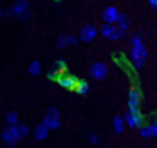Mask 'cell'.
Returning a JSON list of instances; mask_svg holds the SVG:
<instances>
[{"instance_id":"cell-1","label":"cell","mask_w":157,"mask_h":148,"mask_svg":"<svg viewBox=\"0 0 157 148\" xmlns=\"http://www.w3.org/2000/svg\"><path fill=\"white\" fill-rule=\"evenodd\" d=\"M128 44H130V59H132L133 66H135V69H142L147 59V47L144 44L142 37L139 34H135L128 39Z\"/></svg>"},{"instance_id":"cell-2","label":"cell","mask_w":157,"mask_h":148,"mask_svg":"<svg viewBox=\"0 0 157 148\" xmlns=\"http://www.w3.org/2000/svg\"><path fill=\"white\" fill-rule=\"evenodd\" d=\"M9 17H14L17 20H27L31 17V3L27 0H15L7 10Z\"/></svg>"},{"instance_id":"cell-3","label":"cell","mask_w":157,"mask_h":148,"mask_svg":"<svg viewBox=\"0 0 157 148\" xmlns=\"http://www.w3.org/2000/svg\"><path fill=\"white\" fill-rule=\"evenodd\" d=\"M123 120H125L127 126L133 128V130H140V128L144 126V116H142L139 108H137V109L128 108V109L125 111V114H123Z\"/></svg>"},{"instance_id":"cell-4","label":"cell","mask_w":157,"mask_h":148,"mask_svg":"<svg viewBox=\"0 0 157 148\" xmlns=\"http://www.w3.org/2000/svg\"><path fill=\"white\" fill-rule=\"evenodd\" d=\"M42 123L49 128V131L58 130V128L61 126V114H59L58 108L49 106L48 109H46V113H44V120H42Z\"/></svg>"},{"instance_id":"cell-5","label":"cell","mask_w":157,"mask_h":148,"mask_svg":"<svg viewBox=\"0 0 157 148\" xmlns=\"http://www.w3.org/2000/svg\"><path fill=\"white\" fill-rule=\"evenodd\" d=\"M100 34H101L103 37H106V39H110V40H118L125 35V32H123L122 29H118L115 24H103V25L100 27Z\"/></svg>"},{"instance_id":"cell-6","label":"cell","mask_w":157,"mask_h":148,"mask_svg":"<svg viewBox=\"0 0 157 148\" xmlns=\"http://www.w3.org/2000/svg\"><path fill=\"white\" fill-rule=\"evenodd\" d=\"M98 32H100V29H98L96 25H93V24H86V25L81 27V30H79V35H78V37H79V40H81V42L90 44L91 40L96 39Z\"/></svg>"},{"instance_id":"cell-7","label":"cell","mask_w":157,"mask_h":148,"mask_svg":"<svg viewBox=\"0 0 157 148\" xmlns=\"http://www.w3.org/2000/svg\"><path fill=\"white\" fill-rule=\"evenodd\" d=\"M90 76H91L93 79H96V81H103L106 76H108V67H106V64L101 62V61L93 62L91 66H90Z\"/></svg>"},{"instance_id":"cell-8","label":"cell","mask_w":157,"mask_h":148,"mask_svg":"<svg viewBox=\"0 0 157 148\" xmlns=\"http://www.w3.org/2000/svg\"><path fill=\"white\" fill-rule=\"evenodd\" d=\"M2 140H4V143L7 145V146H14L19 140V133H17V126H7L4 128V131H2Z\"/></svg>"},{"instance_id":"cell-9","label":"cell","mask_w":157,"mask_h":148,"mask_svg":"<svg viewBox=\"0 0 157 148\" xmlns=\"http://www.w3.org/2000/svg\"><path fill=\"white\" fill-rule=\"evenodd\" d=\"M78 42H79V37L73 35V34H61V35L58 37V42H56V46H58L59 49H66V47L76 46Z\"/></svg>"},{"instance_id":"cell-10","label":"cell","mask_w":157,"mask_h":148,"mask_svg":"<svg viewBox=\"0 0 157 148\" xmlns=\"http://www.w3.org/2000/svg\"><path fill=\"white\" fill-rule=\"evenodd\" d=\"M78 81H79V79H76V77L69 76V74H61V76L58 77V81H56V83H58L61 87H64V89L75 91V89H76V84H78Z\"/></svg>"},{"instance_id":"cell-11","label":"cell","mask_w":157,"mask_h":148,"mask_svg":"<svg viewBox=\"0 0 157 148\" xmlns=\"http://www.w3.org/2000/svg\"><path fill=\"white\" fill-rule=\"evenodd\" d=\"M120 12L117 10V7H106L101 13V19H103V24H115L117 19H118Z\"/></svg>"},{"instance_id":"cell-12","label":"cell","mask_w":157,"mask_h":148,"mask_svg":"<svg viewBox=\"0 0 157 148\" xmlns=\"http://www.w3.org/2000/svg\"><path fill=\"white\" fill-rule=\"evenodd\" d=\"M140 101H142V94H140V91L137 89V87H132V89L128 91V108L137 109V108L140 106Z\"/></svg>"},{"instance_id":"cell-13","label":"cell","mask_w":157,"mask_h":148,"mask_svg":"<svg viewBox=\"0 0 157 148\" xmlns=\"http://www.w3.org/2000/svg\"><path fill=\"white\" fill-rule=\"evenodd\" d=\"M140 136L142 138H157V121L140 128Z\"/></svg>"},{"instance_id":"cell-14","label":"cell","mask_w":157,"mask_h":148,"mask_svg":"<svg viewBox=\"0 0 157 148\" xmlns=\"http://www.w3.org/2000/svg\"><path fill=\"white\" fill-rule=\"evenodd\" d=\"M48 136H49V128L46 126L44 123H39L37 126L34 128V138L37 141H42V140H46Z\"/></svg>"},{"instance_id":"cell-15","label":"cell","mask_w":157,"mask_h":148,"mask_svg":"<svg viewBox=\"0 0 157 148\" xmlns=\"http://www.w3.org/2000/svg\"><path fill=\"white\" fill-rule=\"evenodd\" d=\"M115 25L118 27V29H122L123 32H125L127 29H130V19L125 15V13H122V12H120V15H118V19H117Z\"/></svg>"},{"instance_id":"cell-16","label":"cell","mask_w":157,"mask_h":148,"mask_svg":"<svg viewBox=\"0 0 157 148\" xmlns=\"http://www.w3.org/2000/svg\"><path fill=\"white\" fill-rule=\"evenodd\" d=\"M5 120H7V126H19V124H21L17 111H9L7 116H5Z\"/></svg>"},{"instance_id":"cell-17","label":"cell","mask_w":157,"mask_h":148,"mask_svg":"<svg viewBox=\"0 0 157 148\" xmlns=\"http://www.w3.org/2000/svg\"><path fill=\"white\" fill-rule=\"evenodd\" d=\"M41 72H42V66H41V62H39L37 59L31 61V64H29V74H32V76H39Z\"/></svg>"},{"instance_id":"cell-18","label":"cell","mask_w":157,"mask_h":148,"mask_svg":"<svg viewBox=\"0 0 157 148\" xmlns=\"http://www.w3.org/2000/svg\"><path fill=\"white\" fill-rule=\"evenodd\" d=\"M75 91L78 94H81V96H83V94H86V93H90V83H88V81H85V79H79L78 84H76V89Z\"/></svg>"},{"instance_id":"cell-19","label":"cell","mask_w":157,"mask_h":148,"mask_svg":"<svg viewBox=\"0 0 157 148\" xmlns=\"http://www.w3.org/2000/svg\"><path fill=\"white\" fill-rule=\"evenodd\" d=\"M113 130H115L117 133H123V130H125V120H123V116L113 118Z\"/></svg>"},{"instance_id":"cell-20","label":"cell","mask_w":157,"mask_h":148,"mask_svg":"<svg viewBox=\"0 0 157 148\" xmlns=\"http://www.w3.org/2000/svg\"><path fill=\"white\" fill-rule=\"evenodd\" d=\"M52 67H54V72H58V74H64V69H66V61H64V59H58V61H54Z\"/></svg>"},{"instance_id":"cell-21","label":"cell","mask_w":157,"mask_h":148,"mask_svg":"<svg viewBox=\"0 0 157 148\" xmlns=\"http://www.w3.org/2000/svg\"><path fill=\"white\" fill-rule=\"evenodd\" d=\"M17 133H19V140H24V138L31 133L29 124H19V126H17Z\"/></svg>"},{"instance_id":"cell-22","label":"cell","mask_w":157,"mask_h":148,"mask_svg":"<svg viewBox=\"0 0 157 148\" xmlns=\"http://www.w3.org/2000/svg\"><path fill=\"white\" fill-rule=\"evenodd\" d=\"M88 143L90 145H98L100 143V136L96 131H88Z\"/></svg>"},{"instance_id":"cell-23","label":"cell","mask_w":157,"mask_h":148,"mask_svg":"<svg viewBox=\"0 0 157 148\" xmlns=\"http://www.w3.org/2000/svg\"><path fill=\"white\" fill-rule=\"evenodd\" d=\"M147 2H149V5L152 9H157V0H147Z\"/></svg>"},{"instance_id":"cell-24","label":"cell","mask_w":157,"mask_h":148,"mask_svg":"<svg viewBox=\"0 0 157 148\" xmlns=\"http://www.w3.org/2000/svg\"><path fill=\"white\" fill-rule=\"evenodd\" d=\"M7 15V10L5 9H0V19H2V17H5Z\"/></svg>"},{"instance_id":"cell-25","label":"cell","mask_w":157,"mask_h":148,"mask_svg":"<svg viewBox=\"0 0 157 148\" xmlns=\"http://www.w3.org/2000/svg\"><path fill=\"white\" fill-rule=\"evenodd\" d=\"M155 116H157V113H155Z\"/></svg>"}]
</instances>
